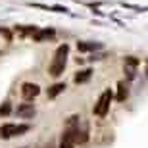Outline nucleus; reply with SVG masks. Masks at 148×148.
Returning a JSON list of instances; mask_svg holds the SVG:
<instances>
[{
    "label": "nucleus",
    "instance_id": "423d86ee",
    "mask_svg": "<svg viewBox=\"0 0 148 148\" xmlns=\"http://www.w3.org/2000/svg\"><path fill=\"white\" fill-rule=\"evenodd\" d=\"M17 115H21V117H33L35 114V106L33 104H19L16 110Z\"/></svg>",
    "mask_w": 148,
    "mask_h": 148
},
{
    "label": "nucleus",
    "instance_id": "f8f14e48",
    "mask_svg": "<svg viewBox=\"0 0 148 148\" xmlns=\"http://www.w3.org/2000/svg\"><path fill=\"white\" fill-rule=\"evenodd\" d=\"M12 112V104L10 102H4V104L0 106V115H8Z\"/></svg>",
    "mask_w": 148,
    "mask_h": 148
},
{
    "label": "nucleus",
    "instance_id": "0eeeda50",
    "mask_svg": "<svg viewBox=\"0 0 148 148\" xmlns=\"http://www.w3.org/2000/svg\"><path fill=\"white\" fill-rule=\"evenodd\" d=\"M64 88H66L64 83H56V85H52V87L48 88V98H56L60 92H64Z\"/></svg>",
    "mask_w": 148,
    "mask_h": 148
},
{
    "label": "nucleus",
    "instance_id": "6e6552de",
    "mask_svg": "<svg viewBox=\"0 0 148 148\" xmlns=\"http://www.w3.org/2000/svg\"><path fill=\"white\" fill-rule=\"evenodd\" d=\"M90 73H92L90 69H85V71L77 73V75H75V83H77V85H79V83H87L88 79H90Z\"/></svg>",
    "mask_w": 148,
    "mask_h": 148
},
{
    "label": "nucleus",
    "instance_id": "f257e3e1",
    "mask_svg": "<svg viewBox=\"0 0 148 148\" xmlns=\"http://www.w3.org/2000/svg\"><path fill=\"white\" fill-rule=\"evenodd\" d=\"M67 54H69V46H67V44L58 46V50L54 52V58H52V64H50V67H48V73L52 77H58V75L64 73L66 64H67Z\"/></svg>",
    "mask_w": 148,
    "mask_h": 148
},
{
    "label": "nucleus",
    "instance_id": "f03ea898",
    "mask_svg": "<svg viewBox=\"0 0 148 148\" xmlns=\"http://www.w3.org/2000/svg\"><path fill=\"white\" fill-rule=\"evenodd\" d=\"M112 98H114V96H112V90H110V88H108V90H104V92L100 94L98 102L94 104L92 112H94L96 115H100V117H102V115H106V114H108V110H110Z\"/></svg>",
    "mask_w": 148,
    "mask_h": 148
},
{
    "label": "nucleus",
    "instance_id": "1a4fd4ad",
    "mask_svg": "<svg viewBox=\"0 0 148 148\" xmlns=\"http://www.w3.org/2000/svg\"><path fill=\"white\" fill-rule=\"evenodd\" d=\"M117 88H119V90H117V100H119V102H123V100L127 98V85H125V83H119V85H117Z\"/></svg>",
    "mask_w": 148,
    "mask_h": 148
},
{
    "label": "nucleus",
    "instance_id": "7ed1b4c3",
    "mask_svg": "<svg viewBox=\"0 0 148 148\" xmlns=\"http://www.w3.org/2000/svg\"><path fill=\"white\" fill-rule=\"evenodd\" d=\"M29 131V125H16V123H6V125L0 127V138H12L17 137V135H23V133Z\"/></svg>",
    "mask_w": 148,
    "mask_h": 148
},
{
    "label": "nucleus",
    "instance_id": "9b49d317",
    "mask_svg": "<svg viewBox=\"0 0 148 148\" xmlns=\"http://www.w3.org/2000/svg\"><path fill=\"white\" fill-rule=\"evenodd\" d=\"M77 48L81 50V52H88V50L98 48V44H94V42H79V44H77Z\"/></svg>",
    "mask_w": 148,
    "mask_h": 148
},
{
    "label": "nucleus",
    "instance_id": "9d476101",
    "mask_svg": "<svg viewBox=\"0 0 148 148\" xmlns=\"http://www.w3.org/2000/svg\"><path fill=\"white\" fill-rule=\"evenodd\" d=\"M54 35V31L52 29H44V31H38V33H35V40H42V38H48Z\"/></svg>",
    "mask_w": 148,
    "mask_h": 148
},
{
    "label": "nucleus",
    "instance_id": "20e7f679",
    "mask_svg": "<svg viewBox=\"0 0 148 148\" xmlns=\"http://www.w3.org/2000/svg\"><path fill=\"white\" fill-rule=\"evenodd\" d=\"M75 127H67V131L64 133L62 137V143H60V148H75Z\"/></svg>",
    "mask_w": 148,
    "mask_h": 148
},
{
    "label": "nucleus",
    "instance_id": "39448f33",
    "mask_svg": "<svg viewBox=\"0 0 148 148\" xmlns=\"http://www.w3.org/2000/svg\"><path fill=\"white\" fill-rule=\"evenodd\" d=\"M38 92H40L38 85H35V83H23V87H21V96H23L25 100H33L35 96H38Z\"/></svg>",
    "mask_w": 148,
    "mask_h": 148
}]
</instances>
